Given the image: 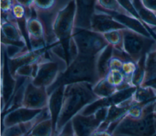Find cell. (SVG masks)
Segmentation results:
<instances>
[{
  "label": "cell",
  "mask_w": 156,
  "mask_h": 136,
  "mask_svg": "<svg viewBox=\"0 0 156 136\" xmlns=\"http://www.w3.org/2000/svg\"><path fill=\"white\" fill-rule=\"evenodd\" d=\"M101 52L94 56L77 55L57 81L46 89L48 95L58 86L74 83L87 82L95 85L104 78L100 66Z\"/></svg>",
  "instance_id": "obj_2"
},
{
  "label": "cell",
  "mask_w": 156,
  "mask_h": 136,
  "mask_svg": "<svg viewBox=\"0 0 156 136\" xmlns=\"http://www.w3.org/2000/svg\"><path fill=\"white\" fill-rule=\"evenodd\" d=\"M143 4L156 15V0H141Z\"/></svg>",
  "instance_id": "obj_26"
},
{
  "label": "cell",
  "mask_w": 156,
  "mask_h": 136,
  "mask_svg": "<svg viewBox=\"0 0 156 136\" xmlns=\"http://www.w3.org/2000/svg\"><path fill=\"white\" fill-rule=\"evenodd\" d=\"M75 27L91 29V21L96 11V0H75Z\"/></svg>",
  "instance_id": "obj_16"
},
{
  "label": "cell",
  "mask_w": 156,
  "mask_h": 136,
  "mask_svg": "<svg viewBox=\"0 0 156 136\" xmlns=\"http://www.w3.org/2000/svg\"><path fill=\"white\" fill-rule=\"evenodd\" d=\"M156 100L144 104L143 115L134 118L126 115L115 125L112 132L126 136H154L156 134Z\"/></svg>",
  "instance_id": "obj_4"
},
{
  "label": "cell",
  "mask_w": 156,
  "mask_h": 136,
  "mask_svg": "<svg viewBox=\"0 0 156 136\" xmlns=\"http://www.w3.org/2000/svg\"><path fill=\"white\" fill-rule=\"evenodd\" d=\"M102 98L95 93L93 86L87 82L65 85L62 104L55 124V134L87 106Z\"/></svg>",
  "instance_id": "obj_1"
},
{
  "label": "cell",
  "mask_w": 156,
  "mask_h": 136,
  "mask_svg": "<svg viewBox=\"0 0 156 136\" xmlns=\"http://www.w3.org/2000/svg\"><path fill=\"white\" fill-rule=\"evenodd\" d=\"M23 136H30V135L28 133L27 134H26V135H23Z\"/></svg>",
  "instance_id": "obj_29"
},
{
  "label": "cell",
  "mask_w": 156,
  "mask_h": 136,
  "mask_svg": "<svg viewBox=\"0 0 156 136\" xmlns=\"http://www.w3.org/2000/svg\"><path fill=\"white\" fill-rule=\"evenodd\" d=\"M15 0H1V17L10 15Z\"/></svg>",
  "instance_id": "obj_23"
},
{
  "label": "cell",
  "mask_w": 156,
  "mask_h": 136,
  "mask_svg": "<svg viewBox=\"0 0 156 136\" xmlns=\"http://www.w3.org/2000/svg\"><path fill=\"white\" fill-rule=\"evenodd\" d=\"M132 97L136 104H144L156 100V89L151 86H138Z\"/></svg>",
  "instance_id": "obj_19"
},
{
  "label": "cell",
  "mask_w": 156,
  "mask_h": 136,
  "mask_svg": "<svg viewBox=\"0 0 156 136\" xmlns=\"http://www.w3.org/2000/svg\"><path fill=\"white\" fill-rule=\"evenodd\" d=\"M126 28L108 13L97 9L91 21V29L102 34Z\"/></svg>",
  "instance_id": "obj_15"
},
{
  "label": "cell",
  "mask_w": 156,
  "mask_h": 136,
  "mask_svg": "<svg viewBox=\"0 0 156 136\" xmlns=\"http://www.w3.org/2000/svg\"><path fill=\"white\" fill-rule=\"evenodd\" d=\"M56 134V136H78L74 130L71 121H69L58 133Z\"/></svg>",
  "instance_id": "obj_25"
},
{
  "label": "cell",
  "mask_w": 156,
  "mask_h": 136,
  "mask_svg": "<svg viewBox=\"0 0 156 136\" xmlns=\"http://www.w3.org/2000/svg\"><path fill=\"white\" fill-rule=\"evenodd\" d=\"M122 29L104 33L103 35L108 45L113 48L122 51Z\"/></svg>",
  "instance_id": "obj_22"
},
{
  "label": "cell",
  "mask_w": 156,
  "mask_h": 136,
  "mask_svg": "<svg viewBox=\"0 0 156 136\" xmlns=\"http://www.w3.org/2000/svg\"><path fill=\"white\" fill-rule=\"evenodd\" d=\"M48 49V47L36 50L29 49L13 56H6L7 67L12 77L15 80L28 78L32 79Z\"/></svg>",
  "instance_id": "obj_6"
},
{
  "label": "cell",
  "mask_w": 156,
  "mask_h": 136,
  "mask_svg": "<svg viewBox=\"0 0 156 136\" xmlns=\"http://www.w3.org/2000/svg\"><path fill=\"white\" fill-rule=\"evenodd\" d=\"M71 0H33L32 10L34 15L43 24L46 35L47 46L56 44L52 33L54 21L59 12Z\"/></svg>",
  "instance_id": "obj_8"
},
{
  "label": "cell",
  "mask_w": 156,
  "mask_h": 136,
  "mask_svg": "<svg viewBox=\"0 0 156 136\" xmlns=\"http://www.w3.org/2000/svg\"><path fill=\"white\" fill-rule=\"evenodd\" d=\"M44 109H32L20 106L5 113L2 117L1 130L18 123L31 120L40 115Z\"/></svg>",
  "instance_id": "obj_14"
},
{
  "label": "cell",
  "mask_w": 156,
  "mask_h": 136,
  "mask_svg": "<svg viewBox=\"0 0 156 136\" xmlns=\"http://www.w3.org/2000/svg\"><path fill=\"white\" fill-rule=\"evenodd\" d=\"M64 87L65 86H58L49 95L47 108L49 117L52 120L54 130L62 107Z\"/></svg>",
  "instance_id": "obj_18"
},
{
  "label": "cell",
  "mask_w": 156,
  "mask_h": 136,
  "mask_svg": "<svg viewBox=\"0 0 156 136\" xmlns=\"http://www.w3.org/2000/svg\"><path fill=\"white\" fill-rule=\"evenodd\" d=\"M107 106L102 107L90 114H78L71 120L74 131L78 136H91L104 122Z\"/></svg>",
  "instance_id": "obj_11"
},
{
  "label": "cell",
  "mask_w": 156,
  "mask_h": 136,
  "mask_svg": "<svg viewBox=\"0 0 156 136\" xmlns=\"http://www.w3.org/2000/svg\"><path fill=\"white\" fill-rule=\"evenodd\" d=\"M18 3L24 6L27 9L32 10V4L33 0H15Z\"/></svg>",
  "instance_id": "obj_28"
},
{
  "label": "cell",
  "mask_w": 156,
  "mask_h": 136,
  "mask_svg": "<svg viewBox=\"0 0 156 136\" xmlns=\"http://www.w3.org/2000/svg\"><path fill=\"white\" fill-rule=\"evenodd\" d=\"M29 134L30 136H54L55 132L50 117L39 121Z\"/></svg>",
  "instance_id": "obj_20"
},
{
  "label": "cell",
  "mask_w": 156,
  "mask_h": 136,
  "mask_svg": "<svg viewBox=\"0 0 156 136\" xmlns=\"http://www.w3.org/2000/svg\"><path fill=\"white\" fill-rule=\"evenodd\" d=\"M49 117L48 108H46L40 115L35 118L16 124L1 130V136H23L32 130V129L41 120Z\"/></svg>",
  "instance_id": "obj_17"
},
{
  "label": "cell",
  "mask_w": 156,
  "mask_h": 136,
  "mask_svg": "<svg viewBox=\"0 0 156 136\" xmlns=\"http://www.w3.org/2000/svg\"><path fill=\"white\" fill-rule=\"evenodd\" d=\"M76 13L75 0H71L59 12L52 27L56 44H58L63 48L68 64L77 55L73 41Z\"/></svg>",
  "instance_id": "obj_3"
},
{
  "label": "cell",
  "mask_w": 156,
  "mask_h": 136,
  "mask_svg": "<svg viewBox=\"0 0 156 136\" xmlns=\"http://www.w3.org/2000/svg\"><path fill=\"white\" fill-rule=\"evenodd\" d=\"M91 136H116V135L108 129L99 128L96 131H94L91 135Z\"/></svg>",
  "instance_id": "obj_27"
},
{
  "label": "cell",
  "mask_w": 156,
  "mask_h": 136,
  "mask_svg": "<svg viewBox=\"0 0 156 136\" xmlns=\"http://www.w3.org/2000/svg\"><path fill=\"white\" fill-rule=\"evenodd\" d=\"M117 1L119 3V4L121 6H122L125 9H126L130 14H132L133 16H135L136 18H137L138 19H139L140 21H141V20L140 19V17H139V16H138L136 10L135 9V8H134L132 3L131 0H117Z\"/></svg>",
  "instance_id": "obj_24"
},
{
  "label": "cell",
  "mask_w": 156,
  "mask_h": 136,
  "mask_svg": "<svg viewBox=\"0 0 156 136\" xmlns=\"http://www.w3.org/2000/svg\"><path fill=\"white\" fill-rule=\"evenodd\" d=\"M96 9L106 12L132 15L121 6L117 0H96Z\"/></svg>",
  "instance_id": "obj_21"
},
{
  "label": "cell",
  "mask_w": 156,
  "mask_h": 136,
  "mask_svg": "<svg viewBox=\"0 0 156 136\" xmlns=\"http://www.w3.org/2000/svg\"><path fill=\"white\" fill-rule=\"evenodd\" d=\"M26 29L30 49L36 50L48 47L44 26L36 16L33 15L26 19Z\"/></svg>",
  "instance_id": "obj_13"
},
{
  "label": "cell",
  "mask_w": 156,
  "mask_h": 136,
  "mask_svg": "<svg viewBox=\"0 0 156 136\" xmlns=\"http://www.w3.org/2000/svg\"><path fill=\"white\" fill-rule=\"evenodd\" d=\"M155 112H156V105H155Z\"/></svg>",
  "instance_id": "obj_30"
},
{
  "label": "cell",
  "mask_w": 156,
  "mask_h": 136,
  "mask_svg": "<svg viewBox=\"0 0 156 136\" xmlns=\"http://www.w3.org/2000/svg\"><path fill=\"white\" fill-rule=\"evenodd\" d=\"M154 136H156V134H155V135H154Z\"/></svg>",
  "instance_id": "obj_32"
},
{
  "label": "cell",
  "mask_w": 156,
  "mask_h": 136,
  "mask_svg": "<svg viewBox=\"0 0 156 136\" xmlns=\"http://www.w3.org/2000/svg\"><path fill=\"white\" fill-rule=\"evenodd\" d=\"M122 51L135 63L156 49V40L133 30L122 29Z\"/></svg>",
  "instance_id": "obj_9"
},
{
  "label": "cell",
  "mask_w": 156,
  "mask_h": 136,
  "mask_svg": "<svg viewBox=\"0 0 156 136\" xmlns=\"http://www.w3.org/2000/svg\"><path fill=\"white\" fill-rule=\"evenodd\" d=\"M56 135H57V134H55V135L54 136H56Z\"/></svg>",
  "instance_id": "obj_31"
},
{
  "label": "cell",
  "mask_w": 156,
  "mask_h": 136,
  "mask_svg": "<svg viewBox=\"0 0 156 136\" xmlns=\"http://www.w3.org/2000/svg\"><path fill=\"white\" fill-rule=\"evenodd\" d=\"M73 41L77 55L94 56L108 46L103 34L87 29L75 27Z\"/></svg>",
  "instance_id": "obj_10"
},
{
  "label": "cell",
  "mask_w": 156,
  "mask_h": 136,
  "mask_svg": "<svg viewBox=\"0 0 156 136\" xmlns=\"http://www.w3.org/2000/svg\"><path fill=\"white\" fill-rule=\"evenodd\" d=\"M49 95L46 88L35 86L27 78L21 106L32 109H44L48 107Z\"/></svg>",
  "instance_id": "obj_12"
},
{
  "label": "cell",
  "mask_w": 156,
  "mask_h": 136,
  "mask_svg": "<svg viewBox=\"0 0 156 136\" xmlns=\"http://www.w3.org/2000/svg\"><path fill=\"white\" fill-rule=\"evenodd\" d=\"M67 66L65 56L49 46L40 61L31 82L35 86L47 89L57 81Z\"/></svg>",
  "instance_id": "obj_5"
},
{
  "label": "cell",
  "mask_w": 156,
  "mask_h": 136,
  "mask_svg": "<svg viewBox=\"0 0 156 136\" xmlns=\"http://www.w3.org/2000/svg\"><path fill=\"white\" fill-rule=\"evenodd\" d=\"M1 45L7 57L30 49L18 21L11 16L1 17Z\"/></svg>",
  "instance_id": "obj_7"
}]
</instances>
